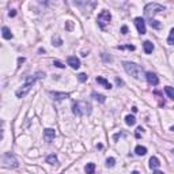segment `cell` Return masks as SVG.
Returning a JSON list of instances; mask_svg holds the SVG:
<instances>
[{
    "mask_svg": "<svg viewBox=\"0 0 174 174\" xmlns=\"http://www.w3.org/2000/svg\"><path fill=\"white\" fill-rule=\"evenodd\" d=\"M122 65H124V69L127 71V74H129L135 79H142L144 76V69L140 65H137V64L131 63V61H124Z\"/></svg>",
    "mask_w": 174,
    "mask_h": 174,
    "instance_id": "277c9868",
    "label": "cell"
},
{
    "mask_svg": "<svg viewBox=\"0 0 174 174\" xmlns=\"http://www.w3.org/2000/svg\"><path fill=\"white\" fill-rule=\"evenodd\" d=\"M67 63H68V65L74 69H78L80 67V60L76 57V56H69V57L67 59Z\"/></svg>",
    "mask_w": 174,
    "mask_h": 174,
    "instance_id": "9c48e42d",
    "label": "cell"
},
{
    "mask_svg": "<svg viewBox=\"0 0 174 174\" xmlns=\"http://www.w3.org/2000/svg\"><path fill=\"white\" fill-rule=\"evenodd\" d=\"M116 83H117V85L120 86V85H122V80H121V79H119V78H117V79H116Z\"/></svg>",
    "mask_w": 174,
    "mask_h": 174,
    "instance_id": "e575fe53",
    "label": "cell"
},
{
    "mask_svg": "<svg viewBox=\"0 0 174 174\" xmlns=\"http://www.w3.org/2000/svg\"><path fill=\"white\" fill-rule=\"evenodd\" d=\"M85 172L87 174H92L95 172V165L94 163H87L86 166H85Z\"/></svg>",
    "mask_w": 174,
    "mask_h": 174,
    "instance_id": "ffe728a7",
    "label": "cell"
},
{
    "mask_svg": "<svg viewBox=\"0 0 174 174\" xmlns=\"http://www.w3.org/2000/svg\"><path fill=\"white\" fill-rule=\"evenodd\" d=\"M142 135H143V128L139 127V128L136 129V133H135V136H136L137 139H140V136H142Z\"/></svg>",
    "mask_w": 174,
    "mask_h": 174,
    "instance_id": "f1b7e54d",
    "label": "cell"
},
{
    "mask_svg": "<svg viewBox=\"0 0 174 174\" xmlns=\"http://www.w3.org/2000/svg\"><path fill=\"white\" fill-rule=\"evenodd\" d=\"M89 2H90V0H72V3H74L76 7L83 8V10H85V5L89 4Z\"/></svg>",
    "mask_w": 174,
    "mask_h": 174,
    "instance_id": "e0dca14e",
    "label": "cell"
},
{
    "mask_svg": "<svg viewBox=\"0 0 174 174\" xmlns=\"http://www.w3.org/2000/svg\"><path fill=\"white\" fill-rule=\"evenodd\" d=\"M50 2H53V0H41V3H44V4H49Z\"/></svg>",
    "mask_w": 174,
    "mask_h": 174,
    "instance_id": "d6a6232c",
    "label": "cell"
},
{
    "mask_svg": "<svg viewBox=\"0 0 174 174\" xmlns=\"http://www.w3.org/2000/svg\"><path fill=\"white\" fill-rule=\"evenodd\" d=\"M46 163H49V165H57L59 163L57 156H56L55 154H50V155H48L46 156Z\"/></svg>",
    "mask_w": 174,
    "mask_h": 174,
    "instance_id": "9a60e30c",
    "label": "cell"
},
{
    "mask_svg": "<svg viewBox=\"0 0 174 174\" xmlns=\"http://www.w3.org/2000/svg\"><path fill=\"white\" fill-rule=\"evenodd\" d=\"M67 29H68V30L72 29V23H71V22H68V23H67Z\"/></svg>",
    "mask_w": 174,
    "mask_h": 174,
    "instance_id": "836d02e7",
    "label": "cell"
},
{
    "mask_svg": "<svg viewBox=\"0 0 174 174\" xmlns=\"http://www.w3.org/2000/svg\"><path fill=\"white\" fill-rule=\"evenodd\" d=\"M146 79H147L148 85H151V86H156L159 83L158 76H156L154 72H147V74H146Z\"/></svg>",
    "mask_w": 174,
    "mask_h": 174,
    "instance_id": "30bf717a",
    "label": "cell"
},
{
    "mask_svg": "<svg viewBox=\"0 0 174 174\" xmlns=\"http://www.w3.org/2000/svg\"><path fill=\"white\" fill-rule=\"evenodd\" d=\"M2 33H3V37H4L5 40H11V38H12V33H11V30L8 29V27H3Z\"/></svg>",
    "mask_w": 174,
    "mask_h": 174,
    "instance_id": "ac0fdd59",
    "label": "cell"
},
{
    "mask_svg": "<svg viewBox=\"0 0 174 174\" xmlns=\"http://www.w3.org/2000/svg\"><path fill=\"white\" fill-rule=\"evenodd\" d=\"M143 48H144V52L147 53V55H150L154 50V44L151 42V41H144V42H143Z\"/></svg>",
    "mask_w": 174,
    "mask_h": 174,
    "instance_id": "5bb4252c",
    "label": "cell"
},
{
    "mask_svg": "<svg viewBox=\"0 0 174 174\" xmlns=\"http://www.w3.org/2000/svg\"><path fill=\"white\" fill-rule=\"evenodd\" d=\"M165 92L167 94V97H169L170 99L174 101V89H173V87H170V86L165 87Z\"/></svg>",
    "mask_w": 174,
    "mask_h": 174,
    "instance_id": "44dd1931",
    "label": "cell"
},
{
    "mask_svg": "<svg viewBox=\"0 0 174 174\" xmlns=\"http://www.w3.org/2000/svg\"><path fill=\"white\" fill-rule=\"evenodd\" d=\"M121 33H122V34H127V33H128V27L127 26H122L121 27Z\"/></svg>",
    "mask_w": 174,
    "mask_h": 174,
    "instance_id": "4dcf8cb0",
    "label": "cell"
},
{
    "mask_svg": "<svg viewBox=\"0 0 174 174\" xmlns=\"http://www.w3.org/2000/svg\"><path fill=\"white\" fill-rule=\"evenodd\" d=\"M3 163L8 167H18V161H16L15 156L11 155L10 152L4 154V156H3Z\"/></svg>",
    "mask_w": 174,
    "mask_h": 174,
    "instance_id": "8992f818",
    "label": "cell"
},
{
    "mask_svg": "<svg viewBox=\"0 0 174 174\" xmlns=\"http://www.w3.org/2000/svg\"><path fill=\"white\" fill-rule=\"evenodd\" d=\"M44 78H45V74H44V72H37V74L32 75V76H27V78H26V82H25V85L15 92L16 97H18V98L26 97L27 92H29L30 89L33 87V85H34V83L37 82L38 79H44Z\"/></svg>",
    "mask_w": 174,
    "mask_h": 174,
    "instance_id": "7a4b0ae2",
    "label": "cell"
},
{
    "mask_svg": "<svg viewBox=\"0 0 174 174\" xmlns=\"http://www.w3.org/2000/svg\"><path fill=\"white\" fill-rule=\"evenodd\" d=\"M91 105H90L87 101H76L72 105V112H74L75 116L82 117V116H89L91 113Z\"/></svg>",
    "mask_w": 174,
    "mask_h": 174,
    "instance_id": "3957f363",
    "label": "cell"
},
{
    "mask_svg": "<svg viewBox=\"0 0 174 174\" xmlns=\"http://www.w3.org/2000/svg\"><path fill=\"white\" fill-rule=\"evenodd\" d=\"M170 131H173V132H174V127H172V128H170Z\"/></svg>",
    "mask_w": 174,
    "mask_h": 174,
    "instance_id": "d590c367",
    "label": "cell"
},
{
    "mask_svg": "<svg viewBox=\"0 0 174 174\" xmlns=\"http://www.w3.org/2000/svg\"><path fill=\"white\" fill-rule=\"evenodd\" d=\"M53 65H55V67H57V68H64V67H65L63 63H60V61H57V60H55V61H53Z\"/></svg>",
    "mask_w": 174,
    "mask_h": 174,
    "instance_id": "f546056e",
    "label": "cell"
},
{
    "mask_svg": "<svg viewBox=\"0 0 174 174\" xmlns=\"http://www.w3.org/2000/svg\"><path fill=\"white\" fill-rule=\"evenodd\" d=\"M159 166H161L159 159L156 158V156H151L150 158V169L152 170V172H156V170L159 169Z\"/></svg>",
    "mask_w": 174,
    "mask_h": 174,
    "instance_id": "7c38bea8",
    "label": "cell"
},
{
    "mask_svg": "<svg viewBox=\"0 0 174 174\" xmlns=\"http://www.w3.org/2000/svg\"><path fill=\"white\" fill-rule=\"evenodd\" d=\"M87 78H89V76H87L86 74H79V75H78V79H79V82H86Z\"/></svg>",
    "mask_w": 174,
    "mask_h": 174,
    "instance_id": "83f0119b",
    "label": "cell"
},
{
    "mask_svg": "<svg viewBox=\"0 0 174 174\" xmlns=\"http://www.w3.org/2000/svg\"><path fill=\"white\" fill-rule=\"evenodd\" d=\"M101 57H102V60L105 61V63H112V57H110V56H108L106 53H102Z\"/></svg>",
    "mask_w": 174,
    "mask_h": 174,
    "instance_id": "484cf974",
    "label": "cell"
},
{
    "mask_svg": "<svg viewBox=\"0 0 174 174\" xmlns=\"http://www.w3.org/2000/svg\"><path fill=\"white\" fill-rule=\"evenodd\" d=\"M50 95L53 97V99H55V101H63V99H65V98H69V94H67V92L52 91V92H50Z\"/></svg>",
    "mask_w": 174,
    "mask_h": 174,
    "instance_id": "8fae6325",
    "label": "cell"
},
{
    "mask_svg": "<svg viewBox=\"0 0 174 174\" xmlns=\"http://www.w3.org/2000/svg\"><path fill=\"white\" fill-rule=\"evenodd\" d=\"M16 15V11L15 10H11L10 11V16H15Z\"/></svg>",
    "mask_w": 174,
    "mask_h": 174,
    "instance_id": "1f68e13d",
    "label": "cell"
},
{
    "mask_svg": "<svg viewBox=\"0 0 174 174\" xmlns=\"http://www.w3.org/2000/svg\"><path fill=\"white\" fill-rule=\"evenodd\" d=\"M165 10H166V7H165V5L158 4V3H148V4L144 7V15H146V18L150 21L151 27H154V29H161V27H162V25L159 23L158 21H155L154 16H155L156 14L165 11Z\"/></svg>",
    "mask_w": 174,
    "mask_h": 174,
    "instance_id": "6da1fadb",
    "label": "cell"
},
{
    "mask_svg": "<svg viewBox=\"0 0 174 174\" xmlns=\"http://www.w3.org/2000/svg\"><path fill=\"white\" fill-rule=\"evenodd\" d=\"M173 152H174V150H173Z\"/></svg>",
    "mask_w": 174,
    "mask_h": 174,
    "instance_id": "8d00e7d4",
    "label": "cell"
},
{
    "mask_svg": "<svg viewBox=\"0 0 174 174\" xmlns=\"http://www.w3.org/2000/svg\"><path fill=\"white\" fill-rule=\"evenodd\" d=\"M173 109H174V108H173Z\"/></svg>",
    "mask_w": 174,
    "mask_h": 174,
    "instance_id": "74e56055",
    "label": "cell"
},
{
    "mask_svg": "<svg viewBox=\"0 0 174 174\" xmlns=\"http://www.w3.org/2000/svg\"><path fill=\"white\" fill-rule=\"evenodd\" d=\"M167 44H169V45H174V29L170 30L169 38H167Z\"/></svg>",
    "mask_w": 174,
    "mask_h": 174,
    "instance_id": "603a6c76",
    "label": "cell"
},
{
    "mask_svg": "<svg viewBox=\"0 0 174 174\" xmlns=\"http://www.w3.org/2000/svg\"><path fill=\"white\" fill-rule=\"evenodd\" d=\"M114 165H116V159L114 158H108L106 159V166L108 167H113Z\"/></svg>",
    "mask_w": 174,
    "mask_h": 174,
    "instance_id": "cb8c5ba5",
    "label": "cell"
},
{
    "mask_svg": "<svg viewBox=\"0 0 174 174\" xmlns=\"http://www.w3.org/2000/svg\"><path fill=\"white\" fill-rule=\"evenodd\" d=\"M135 25H136V29H137V32L140 33V34H146V22H144V19L143 18H135Z\"/></svg>",
    "mask_w": 174,
    "mask_h": 174,
    "instance_id": "52a82bcc",
    "label": "cell"
},
{
    "mask_svg": "<svg viewBox=\"0 0 174 174\" xmlns=\"http://www.w3.org/2000/svg\"><path fill=\"white\" fill-rule=\"evenodd\" d=\"M117 49H128V50H135V46H133V45H120V46H117Z\"/></svg>",
    "mask_w": 174,
    "mask_h": 174,
    "instance_id": "d4e9b609",
    "label": "cell"
},
{
    "mask_svg": "<svg viewBox=\"0 0 174 174\" xmlns=\"http://www.w3.org/2000/svg\"><path fill=\"white\" fill-rule=\"evenodd\" d=\"M95 80H97V83H98V85H101L102 87H105V89H108V90H110V89H112V85L108 82V80L105 79V78H102V76H98Z\"/></svg>",
    "mask_w": 174,
    "mask_h": 174,
    "instance_id": "4fadbf2b",
    "label": "cell"
},
{
    "mask_svg": "<svg viewBox=\"0 0 174 174\" xmlns=\"http://www.w3.org/2000/svg\"><path fill=\"white\" fill-rule=\"evenodd\" d=\"M135 152H136V155L143 156V155H146V154H147V148L143 147V146H137V147L135 148Z\"/></svg>",
    "mask_w": 174,
    "mask_h": 174,
    "instance_id": "d6986e66",
    "label": "cell"
},
{
    "mask_svg": "<svg viewBox=\"0 0 174 174\" xmlns=\"http://www.w3.org/2000/svg\"><path fill=\"white\" fill-rule=\"evenodd\" d=\"M91 97L94 98L95 101H98V102H101V103L106 102V97H105V95H102V94H98V92H92V94H91Z\"/></svg>",
    "mask_w": 174,
    "mask_h": 174,
    "instance_id": "2e32d148",
    "label": "cell"
},
{
    "mask_svg": "<svg viewBox=\"0 0 174 174\" xmlns=\"http://www.w3.org/2000/svg\"><path fill=\"white\" fill-rule=\"evenodd\" d=\"M56 137V131L52 129V128H46V129L44 131V140L48 143H52L53 139Z\"/></svg>",
    "mask_w": 174,
    "mask_h": 174,
    "instance_id": "ba28073f",
    "label": "cell"
},
{
    "mask_svg": "<svg viewBox=\"0 0 174 174\" xmlns=\"http://www.w3.org/2000/svg\"><path fill=\"white\" fill-rule=\"evenodd\" d=\"M61 44H63L61 38H59V37H53V45H56V46H60Z\"/></svg>",
    "mask_w": 174,
    "mask_h": 174,
    "instance_id": "4316f807",
    "label": "cell"
},
{
    "mask_svg": "<svg viewBox=\"0 0 174 174\" xmlns=\"http://www.w3.org/2000/svg\"><path fill=\"white\" fill-rule=\"evenodd\" d=\"M110 19H112L110 12H109V11H106V10H103L102 12L98 15L97 22H98V25H99L101 29H105V26L109 23V22H110Z\"/></svg>",
    "mask_w": 174,
    "mask_h": 174,
    "instance_id": "5b68a950",
    "label": "cell"
},
{
    "mask_svg": "<svg viewBox=\"0 0 174 174\" xmlns=\"http://www.w3.org/2000/svg\"><path fill=\"white\" fill-rule=\"evenodd\" d=\"M125 122H127L128 125H135V122H136V119H135L133 116H131V114H129V116L125 117Z\"/></svg>",
    "mask_w": 174,
    "mask_h": 174,
    "instance_id": "7402d4cb",
    "label": "cell"
}]
</instances>
